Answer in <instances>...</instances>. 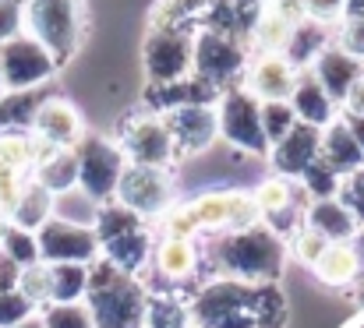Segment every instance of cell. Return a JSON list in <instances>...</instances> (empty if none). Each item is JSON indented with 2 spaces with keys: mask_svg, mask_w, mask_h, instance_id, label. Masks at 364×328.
<instances>
[{
  "mask_svg": "<svg viewBox=\"0 0 364 328\" xmlns=\"http://www.w3.org/2000/svg\"><path fill=\"white\" fill-rule=\"evenodd\" d=\"M205 254L223 272V279H237L247 286H272L287 265V244L269 226H251L241 233H209Z\"/></svg>",
  "mask_w": 364,
  "mask_h": 328,
  "instance_id": "obj_1",
  "label": "cell"
},
{
  "mask_svg": "<svg viewBox=\"0 0 364 328\" xmlns=\"http://www.w3.org/2000/svg\"><path fill=\"white\" fill-rule=\"evenodd\" d=\"M85 307L96 328H145L149 293L134 275H124L107 258H96L89 265Z\"/></svg>",
  "mask_w": 364,
  "mask_h": 328,
  "instance_id": "obj_2",
  "label": "cell"
},
{
  "mask_svg": "<svg viewBox=\"0 0 364 328\" xmlns=\"http://www.w3.org/2000/svg\"><path fill=\"white\" fill-rule=\"evenodd\" d=\"M25 35L43 43L57 64H68L85 39L82 0H25Z\"/></svg>",
  "mask_w": 364,
  "mask_h": 328,
  "instance_id": "obj_3",
  "label": "cell"
},
{
  "mask_svg": "<svg viewBox=\"0 0 364 328\" xmlns=\"http://www.w3.org/2000/svg\"><path fill=\"white\" fill-rule=\"evenodd\" d=\"M127 166H149V170H170L177 159L173 134L163 120V113H127L117 127V138Z\"/></svg>",
  "mask_w": 364,
  "mask_h": 328,
  "instance_id": "obj_4",
  "label": "cell"
},
{
  "mask_svg": "<svg viewBox=\"0 0 364 328\" xmlns=\"http://www.w3.org/2000/svg\"><path fill=\"white\" fill-rule=\"evenodd\" d=\"M244 71H247V50L237 35H223V32H209V28L195 32L191 75L198 82L213 85L216 92H227V89L241 85Z\"/></svg>",
  "mask_w": 364,
  "mask_h": 328,
  "instance_id": "obj_5",
  "label": "cell"
},
{
  "mask_svg": "<svg viewBox=\"0 0 364 328\" xmlns=\"http://www.w3.org/2000/svg\"><path fill=\"white\" fill-rule=\"evenodd\" d=\"M78 155V187L96 202V205H107L114 202L117 195V184H121L124 173V152L114 138H100V134H85L75 148Z\"/></svg>",
  "mask_w": 364,
  "mask_h": 328,
  "instance_id": "obj_6",
  "label": "cell"
},
{
  "mask_svg": "<svg viewBox=\"0 0 364 328\" xmlns=\"http://www.w3.org/2000/svg\"><path fill=\"white\" fill-rule=\"evenodd\" d=\"M191 57H195V32H188V25L184 28H149L141 43L149 85H170V82L191 78Z\"/></svg>",
  "mask_w": 364,
  "mask_h": 328,
  "instance_id": "obj_7",
  "label": "cell"
},
{
  "mask_svg": "<svg viewBox=\"0 0 364 328\" xmlns=\"http://www.w3.org/2000/svg\"><path fill=\"white\" fill-rule=\"evenodd\" d=\"M216 120H220V138L227 145L241 148L247 155H269V141L262 134V116H258V99L244 85L220 92Z\"/></svg>",
  "mask_w": 364,
  "mask_h": 328,
  "instance_id": "obj_8",
  "label": "cell"
},
{
  "mask_svg": "<svg viewBox=\"0 0 364 328\" xmlns=\"http://www.w3.org/2000/svg\"><path fill=\"white\" fill-rule=\"evenodd\" d=\"M57 71H60V64L53 60V53L43 43H36L32 35H25V32L0 46V75H4V89L7 92L39 89Z\"/></svg>",
  "mask_w": 364,
  "mask_h": 328,
  "instance_id": "obj_9",
  "label": "cell"
},
{
  "mask_svg": "<svg viewBox=\"0 0 364 328\" xmlns=\"http://www.w3.org/2000/svg\"><path fill=\"white\" fill-rule=\"evenodd\" d=\"M114 202L124 205V209H131L134 216H141V219L166 216L170 205H173V180H170V170L124 166Z\"/></svg>",
  "mask_w": 364,
  "mask_h": 328,
  "instance_id": "obj_10",
  "label": "cell"
},
{
  "mask_svg": "<svg viewBox=\"0 0 364 328\" xmlns=\"http://www.w3.org/2000/svg\"><path fill=\"white\" fill-rule=\"evenodd\" d=\"M36 244H39L43 265H92L103 251L92 229H82V226H71L60 219H50L36 233Z\"/></svg>",
  "mask_w": 364,
  "mask_h": 328,
  "instance_id": "obj_11",
  "label": "cell"
},
{
  "mask_svg": "<svg viewBox=\"0 0 364 328\" xmlns=\"http://www.w3.org/2000/svg\"><path fill=\"white\" fill-rule=\"evenodd\" d=\"M170 134H173V145H177V155H188V152H205L216 138H220V120H216V103H195V106H181L163 113Z\"/></svg>",
  "mask_w": 364,
  "mask_h": 328,
  "instance_id": "obj_12",
  "label": "cell"
},
{
  "mask_svg": "<svg viewBox=\"0 0 364 328\" xmlns=\"http://www.w3.org/2000/svg\"><path fill=\"white\" fill-rule=\"evenodd\" d=\"M32 134L53 148H78V141L85 138V120L64 96H46L43 106L36 109Z\"/></svg>",
  "mask_w": 364,
  "mask_h": 328,
  "instance_id": "obj_13",
  "label": "cell"
},
{
  "mask_svg": "<svg viewBox=\"0 0 364 328\" xmlns=\"http://www.w3.org/2000/svg\"><path fill=\"white\" fill-rule=\"evenodd\" d=\"M297 67L283 57V53H258L255 64L247 67V82L244 89L258 99V103H287L294 85H297Z\"/></svg>",
  "mask_w": 364,
  "mask_h": 328,
  "instance_id": "obj_14",
  "label": "cell"
},
{
  "mask_svg": "<svg viewBox=\"0 0 364 328\" xmlns=\"http://www.w3.org/2000/svg\"><path fill=\"white\" fill-rule=\"evenodd\" d=\"M318 148H322V131L308 127V124H297L279 145L269 148V163H272L276 177L301 180V173L318 159Z\"/></svg>",
  "mask_w": 364,
  "mask_h": 328,
  "instance_id": "obj_15",
  "label": "cell"
},
{
  "mask_svg": "<svg viewBox=\"0 0 364 328\" xmlns=\"http://www.w3.org/2000/svg\"><path fill=\"white\" fill-rule=\"evenodd\" d=\"M301 4L297 0H276V4H265L262 14L255 18L251 25V43L262 50V53H283L290 35H294V25L301 21Z\"/></svg>",
  "mask_w": 364,
  "mask_h": 328,
  "instance_id": "obj_16",
  "label": "cell"
},
{
  "mask_svg": "<svg viewBox=\"0 0 364 328\" xmlns=\"http://www.w3.org/2000/svg\"><path fill=\"white\" fill-rule=\"evenodd\" d=\"M308 71H311V75H315V82L326 89V96L340 106V103H343V96L350 92V85L364 75V64L361 60H354V57H347L340 46H333V43H329V46L315 57V64H311Z\"/></svg>",
  "mask_w": 364,
  "mask_h": 328,
  "instance_id": "obj_17",
  "label": "cell"
},
{
  "mask_svg": "<svg viewBox=\"0 0 364 328\" xmlns=\"http://www.w3.org/2000/svg\"><path fill=\"white\" fill-rule=\"evenodd\" d=\"M318 159H322L340 180H347V177H354V173H361L364 170V152L358 148L354 134L347 131L343 116H336L329 127H322V148H318Z\"/></svg>",
  "mask_w": 364,
  "mask_h": 328,
  "instance_id": "obj_18",
  "label": "cell"
},
{
  "mask_svg": "<svg viewBox=\"0 0 364 328\" xmlns=\"http://www.w3.org/2000/svg\"><path fill=\"white\" fill-rule=\"evenodd\" d=\"M304 226L315 229L322 240L329 244H354V236L361 233L358 219L350 216V209L340 202V198H322V202H311L304 209Z\"/></svg>",
  "mask_w": 364,
  "mask_h": 328,
  "instance_id": "obj_19",
  "label": "cell"
},
{
  "mask_svg": "<svg viewBox=\"0 0 364 328\" xmlns=\"http://www.w3.org/2000/svg\"><path fill=\"white\" fill-rule=\"evenodd\" d=\"M290 109H294V116L301 120V124H308V127H329L340 113H336V103L326 96V89L315 82V75L311 71H301L297 75V85H294V92H290Z\"/></svg>",
  "mask_w": 364,
  "mask_h": 328,
  "instance_id": "obj_20",
  "label": "cell"
},
{
  "mask_svg": "<svg viewBox=\"0 0 364 328\" xmlns=\"http://www.w3.org/2000/svg\"><path fill=\"white\" fill-rule=\"evenodd\" d=\"M198 258L202 254H198V244L195 240H173V236H166V240H159L152 247V268H156L159 279H170V283L191 279L198 272Z\"/></svg>",
  "mask_w": 364,
  "mask_h": 328,
  "instance_id": "obj_21",
  "label": "cell"
},
{
  "mask_svg": "<svg viewBox=\"0 0 364 328\" xmlns=\"http://www.w3.org/2000/svg\"><path fill=\"white\" fill-rule=\"evenodd\" d=\"M152 236H149V229L141 226V229H131V233H124L117 240H110V244H103V251H100V258H107L114 268H121L124 275H138L149 261H152Z\"/></svg>",
  "mask_w": 364,
  "mask_h": 328,
  "instance_id": "obj_22",
  "label": "cell"
},
{
  "mask_svg": "<svg viewBox=\"0 0 364 328\" xmlns=\"http://www.w3.org/2000/svg\"><path fill=\"white\" fill-rule=\"evenodd\" d=\"M311 272L326 286H350L361 275V254L354 244H329L326 254L311 265Z\"/></svg>",
  "mask_w": 364,
  "mask_h": 328,
  "instance_id": "obj_23",
  "label": "cell"
},
{
  "mask_svg": "<svg viewBox=\"0 0 364 328\" xmlns=\"http://www.w3.org/2000/svg\"><path fill=\"white\" fill-rule=\"evenodd\" d=\"M50 219H53V195H50L46 187H39L36 180H28V184H25V191H21V198H18V205L11 209L7 222H11V226H18V229L39 233Z\"/></svg>",
  "mask_w": 364,
  "mask_h": 328,
  "instance_id": "obj_24",
  "label": "cell"
},
{
  "mask_svg": "<svg viewBox=\"0 0 364 328\" xmlns=\"http://www.w3.org/2000/svg\"><path fill=\"white\" fill-rule=\"evenodd\" d=\"M188 216L195 219L198 233H223L230 226V209H234V191H205L195 202L184 205Z\"/></svg>",
  "mask_w": 364,
  "mask_h": 328,
  "instance_id": "obj_25",
  "label": "cell"
},
{
  "mask_svg": "<svg viewBox=\"0 0 364 328\" xmlns=\"http://www.w3.org/2000/svg\"><path fill=\"white\" fill-rule=\"evenodd\" d=\"M329 46V35H326V25H318V21H308V18H301L297 25H294V35H290V43H287V50H283V57L301 71L304 64H315V57L322 53Z\"/></svg>",
  "mask_w": 364,
  "mask_h": 328,
  "instance_id": "obj_26",
  "label": "cell"
},
{
  "mask_svg": "<svg viewBox=\"0 0 364 328\" xmlns=\"http://www.w3.org/2000/svg\"><path fill=\"white\" fill-rule=\"evenodd\" d=\"M50 92L43 89H28V92H7L0 99V134L7 131H32V120H36V109L43 106Z\"/></svg>",
  "mask_w": 364,
  "mask_h": 328,
  "instance_id": "obj_27",
  "label": "cell"
},
{
  "mask_svg": "<svg viewBox=\"0 0 364 328\" xmlns=\"http://www.w3.org/2000/svg\"><path fill=\"white\" fill-rule=\"evenodd\" d=\"M89 265H50V304H85Z\"/></svg>",
  "mask_w": 364,
  "mask_h": 328,
  "instance_id": "obj_28",
  "label": "cell"
},
{
  "mask_svg": "<svg viewBox=\"0 0 364 328\" xmlns=\"http://www.w3.org/2000/svg\"><path fill=\"white\" fill-rule=\"evenodd\" d=\"M209 0H156L149 14V28H184L188 21H202Z\"/></svg>",
  "mask_w": 364,
  "mask_h": 328,
  "instance_id": "obj_29",
  "label": "cell"
},
{
  "mask_svg": "<svg viewBox=\"0 0 364 328\" xmlns=\"http://www.w3.org/2000/svg\"><path fill=\"white\" fill-rule=\"evenodd\" d=\"M96 216H100V205L82 187H71L64 195H53V219L71 222V226H82V229H92Z\"/></svg>",
  "mask_w": 364,
  "mask_h": 328,
  "instance_id": "obj_30",
  "label": "cell"
},
{
  "mask_svg": "<svg viewBox=\"0 0 364 328\" xmlns=\"http://www.w3.org/2000/svg\"><path fill=\"white\" fill-rule=\"evenodd\" d=\"M131 229H141V216H134L131 209H124L117 202L100 205V216H96V226H92L100 247L110 244V240H117V236H124V233H131Z\"/></svg>",
  "mask_w": 364,
  "mask_h": 328,
  "instance_id": "obj_31",
  "label": "cell"
},
{
  "mask_svg": "<svg viewBox=\"0 0 364 328\" xmlns=\"http://www.w3.org/2000/svg\"><path fill=\"white\" fill-rule=\"evenodd\" d=\"M0 254H4V258H7L14 268H28V265H36V261H39V244H36V233L18 229V226H11V222H7L4 240H0Z\"/></svg>",
  "mask_w": 364,
  "mask_h": 328,
  "instance_id": "obj_32",
  "label": "cell"
},
{
  "mask_svg": "<svg viewBox=\"0 0 364 328\" xmlns=\"http://www.w3.org/2000/svg\"><path fill=\"white\" fill-rule=\"evenodd\" d=\"M145 328H191V315L177 297H149L145 307Z\"/></svg>",
  "mask_w": 364,
  "mask_h": 328,
  "instance_id": "obj_33",
  "label": "cell"
},
{
  "mask_svg": "<svg viewBox=\"0 0 364 328\" xmlns=\"http://www.w3.org/2000/svg\"><path fill=\"white\" fill-rule=\"evenodd\" d=\"M258 116H262V134H265L269 148L279 145V141L301 124V120L294 116L290 103H258Z\"/></svg>",
  "mask_w": 364,
  "mask_h": 328,
  "instance_id": "obj_34",
  "label": "cell"
},
{
  "mask_svg": "<svg viewBox=\"0 0 364 328\" xmlns=\"http://www.w3.org/2000/svg\"><path fill=\"white\" fill-rule=\"evenodd\" d=\"M297 184H301V191H304L311 202H322V198H336L343 180H340V177L322 163V159H315V163L301 173V180H297Z\"/></svg>",
  "mask_w": 364,
  "mask_h": 328,
  "instance_id": "obj_35",
  "label": "cell"
},
{
  "mask_svg": "<svg viewBox=\"0 0 364 328\" xmlns=\"http://www.w3.org/2000/svg\"><path fill=\"white\" fill-rule=\"evenodd\" d=\"M14 290L43 311V307L50 304V265L36 261V265H28V268H18V283H14Z\"/></svg>",
  "mask_w": 364,
  "mask_h": 328,
  "instance_id": "obj_36",
  "label": "cell"
},
{
  "mask_svg": "<svg viewBox=\"0 0 364 328\" xmlns=\"http://www.w3.org/2000/svg\"><path fill=\"white\" fill-rule=\"evenodd\" d=\"M39 318L43 328H96L85 304H46Z\"/></svg>",
  "mask_w": 364,
  "mask_h": 328,
  "instance_id": "obj_37",
  "label": "cell"
},
{
  "mask_svg": "<svg viewBox=\"0 0 364 328\" xmlns=\"http://www.w3.org/2000/svg\"><path fill=\"white\" fill-rule=\"evenodd\" d=\"M326 247H329V240H322L315 229H308V226H301V229H294L290 233V254L301 261V265H315L322 254H326Z\"/></svg>",
  "mask_w": 364,
  "mask_h": 328,
  "instance_id": "obj_38",
  "label": "cell"
},
{
  "mask_svg": "<svg viewBox=\"0 0 364 328\" xmlns=\"http://www.w3.org/2000/svg\"><path fill=\"white\" fill-rule=\"evenodd\" d=\"M36 315H39V307L32 300H25L18 290H4L0 293V328H18L21 322H28Z\"/></svg>",
  "mask_w": 364,
  "mask_h": 328,
  "instance_id": "obj_39",
  "label": "cell"
},
{
  "mask_svg": "<svg viewBox=\"0 0 364 328\" xmlns=\"http://www.w3.org/2000/svg\"><path fill=\"white\" fill-rule=\"evenodd\" d=\"M25 32V0H0V46Z\"/></svg>",
  "mask_w": 364,
  "mask_h": 328,
  "instance_id": "obj_40",
  "label": "cell"
},
{
  "mask_svg": "<svg viewBox=\"0 0 364 328\" xmlns=\"http://www.w3.org/2000/svg\"><path fill=\"white\" fill-rule=\"evenodd\" d=\"M333 46H340L347 57L364 64V18H343V28H340Z\"/></svg>",
  "mask_w": 364,
  "mask_h": 328,
  "instance_id": "obj_41",
  "label": "cell"
},
{
  "mask_svg": "<svg viewBox=\"0 0 364 328\" xmlns=\"http://www.w3.org/2000/svg\"><path fill=\"white\" fill-rule=\"evenodd\" d=\"M336 198L350 209V216L358 219V226H364V170L354 173V177H347V180L340 184V195H336Z\"/></svg>",
  "mask_w": 364,
  "mask_h": 328,
  "instance_id": "obj_42",
  "label": "cell"
},
{
  "mask_svg": "<svg viewBox=\"0 0 364 328\" xmlns=\"http://www.w3.org/2000/svg\"><path fill=\"white\" fill-rule=\"evenodd\" d=\"M297 4H301V14L308 21H318V25L343 18V7H347V0H297Z\"/></svg>",
  "mask_w": 364,
  "mask_h": 328,
  "instance_id": "obj_43",
  "label": "cell"
},
{
  "mask_svg": "<svg viewBox=\"0 0 364 328\" xmlns=\"http://www.w3.org/2000/svg\"><path fill=\"white\" fill-rule=\"evenodd\" d=\"M340 106H343V113H350V116H364V75L350 85V92L343 96Z\"/></svg>",
  "mask_w": 364,
  "mask_h": 328,
  "instance_id": "obj_44",
  "label": "cell"
},
{
  "mask_svg": "<svg viewBox=\"0 0 364 328\" xmlns=\"http://www.w3.org/2000/svg\"><path fill=\"white\" fill-rule=\"evenodd\" d=\"M343 116V124H347V131L354 134V141H358V148L364 152V116H350V113H340Z\"/></svg>",
  "mask_w": 364,
  "mask_h": 328,
  "instance_id": "obj_45",
  "label": "cell"
},
{
  "mask_svg": "<svg viewBox=\"0 0 364 328\" xmlns=\"http://www.w3.org/2000/svg\"><path fill=\"white\" fill-rule=\"evenodd\" d=\"M18 328H43V318L36 315V318H28V322H21V325H18Z\"/></svg>",
  "mask_w": 364,
  "mask_h": 328,
  "instance_id": "obj_46",
  "label": "cell"
},
{
  "mask_svg": "<svg viewBox=\"0 0 364 328\" xmlns=\"http://www.w3.org/2000/svg\"><path fill=\"white\" fill-rule=\"evenodd\" d=\"M4 229H7V216H0V240H4Z\"/></svg>",
  "mask_w": 364,
  "mask_h": 328,
  "instance_id": "obj_47",
  "label": "cell"
},
{
  "mask_svg": "<svg viewBox=\"0 0 364 328\" xmlns=\"http://www.w3.org/2000/svg\"><path fill=\"white\" fill-rule=\"evenodd\" d=\"M4 96H7V89H4V75H0V99H4Z\"/></svg>",
  "mask_w": 364,
  "mask_h": 328,
  "instance_id": "obj_48",
  "label": "cell"
},
{
  "mask_svg": "<svg viewBox=\"0 0 364 328\" xmlns=\"http://www.w3.org/2000/svg\"><path fill=\"white\" fill-rule=\"evenodd\" d=\"M358 300H361V304H364V290H361V297H358Z\"/></svg>",
  "mask_w": 364,
  "mask_h": 328,
  "instance_id": "obj_49",
  "label": "cell"
},
{
  "mask_svg": "<svg viewBox=\"0 0 364 328\" xmlns=\"http://www.w3.org/2000/svg\"><path fill=\"white\" fill-rule=\"evenodd\" d=\"M265 4H276V0H265Z\"/></svg>",
  "mask_w": 364,
  "mask_h": 328,
  "instance_id": "obj_50",
  "label": "cell"
}]
</instances>
